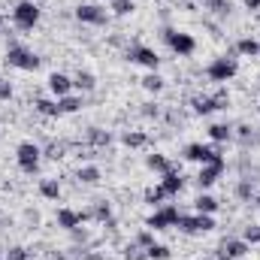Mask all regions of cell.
Returning a JSON list of instances; mask_svg holds the SVG:
<instances>
[{
	"label": "cell",
	"mask_w": 260,
	"mask_h": 260,
	"mask_svg": "<svg viewBox=\"0 0 260 260\" xmlns=\"http://www.w3.org/2000/svg\"><path fill=\"white\" fill-rule=\"evenodd\" d=\"M236 73H239V61H236V58H230V55H221V58H215L212 64L206 67V76H209L212 82H218V85L230 82Z\"/></svg>",
	"instance_id": "1"
},
{
	"label": "cell",
	"mask_w": 260,
	"mask_h": 260,
	"mask_svg": "<svg viewBox=\"0 0 260 260\" xmlns=\"http://www.w3.org/2000/svg\"><path fill=\"white\" fill-rule=\"evenodd\" d=\"M12 21H15V27H21V30H34V27L40 24V6H37L34 0H21V3H15V9H12Z\"/></svg>",
	"instance_id": "2"
},
{
	"label": "cell",
	"mask_w": 260,
	"mask_h": 260,
	"mask_svg": "<svg viewBox=\"0 0 260 260\" xmlns=\"http://www.w3.org/2000/svg\"><path fill=\"white\" fill-rule=\"evenodd\" d=\"M40 157H43V148L37 142H21L15 148V160H18L21 173H27V176H34L40 170Z\"/></svg>",
	"instance_id": "3"
},
{
	"label": "cell",
	"mask_w": 260,
	"mask_h": 260,
	"mask_svg": "<svg viewBox=\"0 0 260 260\" xmlns=\"http://www.w3.org/2000/svg\"><path fill=\"white\" fill-rule=\"evenodd\" d=\"M164 40H167V46H170L179 58H188V55H194L197 52V40L191 37V34H182V30L164 27Z\"/></svg>",
	"instance_id": "4"
},
{
	"label": "cell",
	"mask_w": 260,
	"mask_h": 260,
	"mask_svg": "<svg viewBox=\"0 0 260 260\" xmlns=\"http://www.w3.org/2000/svg\"><path fill=\"white\" fill-rule=\"evenodd\" d=\"M179 209L176 206H160V209H154L151 215H148V221H145V227L148 230H170V227H176L179 224Z\"/></svg>",
	"instance_id": "5"
},
{
	"label": "cell",
	"mask_w": 260,
	"mask_h": 260,
	"mask_svg": "<svg viewBox=\"0 0 260 260\" xmlns=\"http://www.w3.org/2000/svg\"><path fill=\"white\" fill-rule=\"evenodd\" d=\"M182 233H188V236H197V233H209V230H215V221H212V215H179V224H176Z\"/></svg>",
	"instance_id": "6"
},
{
	"label": "cell",
	"mask_w": 260,
	"mask_h": 260,
	"mask_svg": "<svg viewBox=\"0 0 260 260\" xmlns=\"http://www.w3.org/2000/svg\"><path fill=\"white\" fill-rule=\"evenodd\" d=\"M6 64L15 67V70H37L40 67V58L30 52V49H24V46H9L6 49Z\"/></svg>",
	"instance_id": "7"
},
{
	"label": "cell",
	"mask_w": 260,
	"mask_h": 260,
	"mask_svg": "<svg viewBox=\"0 0 260 260\" xmlns=\"http://www.w3.org/2000/svg\"><path fill=\"white\" fill-rule=\"evenodd\" d=\"M224 170H227V157H215V160L203 164L200 173H197V185H200V188H212V185L221 179Z\"/></svg>",
	"instance_id": "8"
},
{
	"label": "cell",
	"mask_w": 260,
	"mask_h": 260,
	"mask_svg": "<svg viewBox=\"0 0 260 260\" xmlns=\"http://www.w3.org/2000/svg\"><path fill=\"white\" fill-rule=\"evenodd\" d=\"M127 58L133 61V64L145 67L148 73H154V70L160 67V55H157L154 49H148V46H130V49H127Z\"/></svg>",
	"instance_id": "9"
},
{
	"label": "cell",
	"mask_w": 260,
	"mask_h": 260,
	"mask_svg": "<svg viewBox=\"0 0 260 260\" xmlns=\"http://www.w3.org/2000/svg\"><path fill=\"white\" fill-rule=\"evenodd\" d=\"M248 251H251V245L245 239H224L218 245V251H215V260H239V257H245Z\"/></svg>",
	"instance_id": "10"
},
{
	"label": "cell",
	"mask_w": 260,
	"mask_h": 260,
	"mask_svg": "<svg viewBox=\"0 0 260 260\" xmlns=\"http://www.w3.org/2000/svg\"><path fill=\"white\" fill-rule=\"evenodd\" d=\"M76 18H79L82 24H94V27H100V24L109 21L106 9H100V6H94V3H82V6H76Z\"/></svg>",
	"instance_id": "11"
},
{
	"label": "cell",
	"mask_w": 260,
	"mask_h": 260,
	"mask_svg": "<svg viewBox=\"0 0 260 260\" xmlns=\"http://www.w3.org/2000/svg\"><path fill=\"white\" fill-rule=\"evenodd\" d=\"M91 218V212H76V209H58V227L64 230H76Z\"/></svg>",
	"instance_id": "12"
},
{
	"label": "cell",
	"mask_w": 260,
	"mask_h": 260,
	"mask_svg": "<svg viewBox=\"0 0 260 260\" xmlns=\"http://www.w3.org/2000/svg\"><path fill=\"white\" fill-rule=\"evenodd\" d=\"M160 188L167 191V197H179V194H182V188H185V179H182V173H179V170H170V173H164V176H160Z\"/></svg>",
	"instance_id": "13"
},
{
	"label": "cell",
	"mask_w": 260,
	"mask_h": 260,
	"mask_svg": "<svg viewBox=\"0 0 260 260\" xmlns=\"http://www.w3.org/2000/svg\"><path fill=\"white\" fill-rule=\"evenodd\" d=\"M49 88H52V94L61 100V97H67V94L73 91V79H70L67 73H52V76H49Z\"/></svg>",
	"instance_id": "14"
},
{
	"label": "cell",
	"mask_w": 260,
	"mask_h": 260,
	"mask_svg": "<svg viewBox=\"0 0 260 260\" xmlns=\"http://www.w3.org/2000/svg\"><path fill=\"white\" fill-rule=\"evenodd\" d=\"M85 139L97 148V151H103V148H109V142H112V136H109V130H100V127H88L85 133Z\"/></svg>",
	"instance_id": "15"
},
{
	"label": "cell",
	"mask_w": 260,
	"mask_h": 260,
	"mask_svg": "<svg viewBox=\"0 0 260 260\" xmlns=\"http://www.w3.org/2000/svg\"><path fill=\"white\" fill-rule=\"evenodd\" d=\"M145 167H148L151 173H160V176H164V173H170V170H176V167L167 160V154H160V151L148 154V157H145Z\"/></svg>",
	"instance_id": "16"
},
{
	"label": "cell",
	"mask_w": 260,
	"mask_h": 260,
	"mask_svg": "<svg viewBox=\"0 0 260 260\" xmlns=\"http://www.w3.org/2000/svg\"><path fill=\"white\" fill-rule=\"evenodd\" d=\"M34 109H37L40 115H46V118H61V106H58L55 100L40 97V100H34Z\"/></svg>",
	"instance_id": "17"
},
{
	"label": "cell",
	"mask_w": 260,
	"mask_h": 260,
	"mask_svg": "<svg viewBox=\"0 0 260 260\" xmlns=\"http://www.w3.org/2000/svg\"><path fill=\"white\" fill-rule=\"evenodd\" d=\"M209 139L218 142V145H224V142L233 139V127L230 124H209Z\"/></svg>",
	"instance_id": "18"
},
{
	"label": "cell",
	"mask_w": 260,
	"mask_h": 260,
	"mask_svg": "<svg viewBox=\"0 0 260 260\" xmlns=\"http://www.w3.org/2000/svg\"><path fill=\"white\" fill-rule=\"evenodd\" d=\"M236 52H239L242 58H254V55H260V40H254V37H242V40L236 43Z\"/></svg>",
	"instance_id": "19"
},
{
	"label": "cell",
	"mask_w": 260,
	"mask_h": 260,
	"mask_svg": "<svg viewBox=\"0 0 260 260\" xmlns=\"http://www.w3.org/2000/svg\"><path fill=\"white\" fill-rule=\"evenodd\" d=\"M73 88H79V91H94V88H97V79H94V73H88V70H79V73L73 76Z\"/></svg>",
	"instance_id": "20"
},
{
	"label": "cell",
	"mask_w": 260,
	"mask_h": 260,
	"mask_svg": "<svg viewBox=\"0 0 260 260\" xmlns=\"http://www.w3.org/2000/svg\"><path fill=\"white\" fill-rule=\"evenodd\" d=\"M194 209L200 212V215H215V212H218V200H215L212 194H200L194 200Z\"/></svg>",
	"instance_id": "21"
},
{
	"label": "cell",
	"mask_w": 260,
	"mask_h": 260,
	"mask_svg": "<svg viewBox=\"0 0 260 260\" xmlns=\"http://www.w3.org/2000/svg\"><path fill=\"white\" fill-rule=\"evenodd\" d=\"M191 109H194L197 115H209V112H215V103H212V97L197 94V97H191Z\"/></svg>",
	"instance_id": "22"
},
{
	"label": "cell",
	"mask_w": 260,
	"mask_h": 260,
	"mask_svg": "<svg viewBox=\"0 0 260 260\" xmlns=\"http://www.w3.org/2000/svg\"><path fill=\"white\" fill-rule=\"evenodd\" d=\"M58 106H61V115H73V112H79L85 103H82V97H73V94H67L58 100Z\"/></svg>",
	"instance_id": "23"
},
{
	"label": "cell",
	"mask_w": 260,
	"mask_h": 260,
	"mask_svg": "<svg viewBox=\"0 0 260 260\" xmlns=\"http://www.w3.org/2000/svg\"><path fill=\"white\" fill-rule=\"evenodd\" d=\"M76 179H79L82 185H97V182H100V170H97V167H79Z\"/></svg>",
	"instance_id": "24"
},
{
	"label": "cell",
	"mask_w": 260,
	"mask_h": 260,
	"mask_svg": "<svg viewBox=\"0 0 260 260\" xmlns=\"http://www.w3.org/2000/svg\"><path fill=\"white\" fill-rule=\"evenodd\" d=\"M121 142H124L127 148H142V145L148 142V136H145L142 130H127V133L121 136Z\"/></svg>",
	"instance_id": "25"
},
{
	"label": "cell",
	"mask_w": 260,
	"mask_h": 260,
	"mask_svg": "<svg viewBox=\"0 0 260 260\" xmlns=\"http://www.w3.org/2000/svg\"><path fill=\"white\" fill-rule=\"evenodd\" d=\"M40 194L46 197V200H58V197H61L58 179H43V182H40Z\"/></svg>",
	"instance_id": "26"
},
{
	"label": "cell",
	"mask_w": 260,
	"mask_h": 260,
	"mask_svg": "<svg viewBox=\"0 0 260 260\" xmlns=\"http://www.w3.org/2000/svg\"><path fill=\"white\" fill-rule=\"evenodd\" d=\"M164 85H167V82L157 76V70H154V73H148V76L142 79V88H145V91H151V94H160V91H164Z\"/></svg>",
	"instance_id": "27"
},
{
	"label": "cell",
	"mask_w": 260,
	"mask_h": 260,
	"mask_svg": "<svg viewBox=\"0 0 260 260\" xmlns=\"http://www.w3.org/2000/svg\"><path fill=\"white\" fill-rule=\"evenodd\" d=\"M206 12H215V15H227L230 12V0H200Z\"/></svg>",
	"instance_id": "28"
},
{
	"label": "cell",
	"mask_w": 260,
	"mask_h": 260,
	"mask_svg": "<svg viewBox=\"0 0 260 260\" xmlns=\"http://www.w3.org/2000/svg\"><path fill=\"white\" fill-rule=\"evenodd\" d=\"M91 218H94V221H100V224H106V221L112 218V209H109V203H97V206L91 209Z\"/></svg>",
	"instance_id": "29"
},
{
	"label": "cell",
	"mask_w": 260,
	"mask_h": 260,
	"mask_svg": "<svg viewBox=\"0 0 260 260\" xmlns=\"http://www.w3.org/2000/svg\"><path fill=\"white\" fill-rule=\"evenodd\" d=\"M164 200H170V197H167V191H164L160 185H154V188L145 191V203H151V206H160Z\"/></svg>",
	"instance_id": "30"
},
{
	"label": "cell",
	"mask_w": 260,
	"mask_h": 260,
	"mask_svg": "<svg viewBox=\"0 0 260 260\" xmlns=\"http://www.w3.org/2000/svg\"><path fill=\"white\" fill-rule=\"evenodd\" d=\"M145 257L148 260H170V248L160 245V242H154L151 248H145Z\"/></svg>",
	"instance_id": "31"
},
{
	"label": "cell",
	"mask_w": 260,
	"mask_h": 260,
	"mask_svg": "<svg viewBox=\"0 0 260 260\" xmlns=\"http://www.w3.org/2000/svg\"><path fill=\"white\" fill-rule=\"evenodd\" d=\"M239 142H242V145H257V142H260V136L254 133V127L242 124V127H239Z\"/></svg>",
	"instance_id": "32"
},
{
	"label": "cell",
	"mask_w": 260,
	"mask_h": 260,
	"mask_svg": "<svg viewBox=\"0 0 260 260\" xmlns=\"http://www.w3.org/2000/svg\"><path fill=\"white\" fill-rule=\"evenodd\" d=\"M133 242H136L139 248H151V245H154V230H148V227H145V230H139Z\"/></svg>",
	"instance_id": "33"
},
{
	"label": "cell",
	"mask_w": 260,
	"mask_h": 260,
	"mask_svg": "<svg viewBox=\"0 0 260 260\" xmlns=\"http://www.w3.org/2000/svg\"><path fill=\"white\" fill-rule=\"evenodd\" d=\"M236 197H239V200H254V185H251V179H242V182L236 185Z\"/></svg>",
	"instance_id": "34"
},
{
	"label": "cell",
	"mask_w": 260,
	"mask_h": 260,
	"mask_svg": "<svg viewBox=\"0 0 260 260\" xmlns=\"http://www.w3.org/2000/svg\"><path fill=\"white\" fill-rule=\"evenodd\" d=\"M242 239H245L248 245H260V224H248V227L242 230Z\"/></svg>",
	"instance_id": "35"
},
{
	"label": "cell",
	"mask_w": 260,
	"mask_h": 260,
	"mask_svg": "<svg viewBox=\"0 0 260 260\" xmlns=\"http://www.w3.org/2000/svg\"><path fill=\"white\" fill-rule=\"evenodd\" d=\"M212 103H215V109H227V106H230V94H227V88H218V91L212 94Z\"/></svg>",
	"instance_id": "36"
},
{
	"label": "cell",
	"mask_w": 260,
	"mask_h": 260,
	"mask_svg": "<svg viewBox=\"0 0 260 260\" xmlns=\"http://www.w3.org/2000/svg\"><path fill=\"white\" fill-rule=\"evenodd\" d=\"M136 6H133V0H112V12L115 15H130Z\"/></svg>",
	"instance_id": "37"
},
{
	"label": "cell",
	"mask_w": 260,
	"mask_h": 260,
	"mask_svg": "<svg viewBox=\"0 0 260 260\" xmlns=\"http://www.w3.org/2000/svg\"><path fill=\"white\" fill-rule=\"evenodd\" d=\"M124 260H148V257H145V248H139L136 242H130L127 248H124Z\"/></svg>",
	"instance_id": "38"
},
{
	"label": "cell",
	"mask_w": 260,
	"mask_h": 260,
	"mask_svg": "<svg viewBox=\"0 0 260 260\" xmlns=\"http://www.w3.org/2000/svg\"><path fill=\"white\" fill-rule=\"evenodd\" d=\"M46 157H52V160L64 157V142H49L46 145Z\"/></svg>",
	"instance_id": "39"
},
{
	"label": "cell",
	"mask_w": 260,
	"mask_h": 260,
	"mask_svg": "<svg viewBox=\"0 0 260 260\" xmlns=\"http://www.w3.org/2000/svg\"><path fill=\"white\" fill-rule=\"evenodd\" d=\"M3 260H27V248H21V245H12L9 251H6V257Z\"/></svg>",
	"instance_id": "40"
},
{
	"label": "cell",
	"mask_w": 260,
	"mask_h": 260,
	"mask_svg": "<svg viewBox=\"0 0 260 260\" xmlns=\"http://www.w3.org/2000/svg\"><path fill=\"white\" fill-rule=\"evenodd\" d=\"M142 115H145V118H157V115H160L157 103H142Z\"/></svg>",
	"instance_id": "41"
},
{
	"label": "cell",
	"mask_w": 260,
	"mask_h": 260,
	"mask_svg": "<svg viewBox=\"0 0 260 260\" xmlns=\"http://www.w3.org/2000/svg\"><path fill=\"white\" fill-rule=\"evenodd\" d=\"M12 97V85L6 79H0V100H9Z\"/></svg>",
	"instance_id": "42"
},
{
	"label": "cell",
	"mask_w": 260,
	"mask_h": 260,
	"mask_svg": "<svg viewBox=\"0 0 260 260\" xmlns=\"http://www.w3.org/2000/svg\"><path fill=\"white\" fill-rule=\"evenodd\" d=\"M242 3H245V9H251V12L260 9V0H242Z\"/></svg>",
	"instance_id": "43"
},
{
	"label": "cell",
	"mask_w": 260,
	"mask_h": 260,
	"mask_svg": "<svg viewBox=\"0 0 260 260\" xmlns=\"http://www.w3.org/2000/svg\"><path fill=\"white\" fill-rule=\"evenodd\" d=\"M85 257H88V260H103L100 254H85Z\"/></svg>",
	"instance_id": "44"
},
{
	"label": "cell",
	"mask_w": 260,
	"mask_h": 260,
	"mask_svg": "<svg viewBox=\"0 0 260 260\" xmlns=\"http://www.w3.org/2000/svg\"><path fill=\"white\" fill-rule=\"evenodd\" d=\"M0 27H3V15H0Z\"/></svg>",
	"instance_id": "45"
},
{
	"label": "cell",
	"mask_w": 260,
	"mask_h": 260,
	"mask_svg": "<svg viewBox=\"0 0 260 260\" xmlns=\"http://www.w3.org/2000/svg\"><path fill=\"white\" fill-rule=\"evenodd\" d=\"M0 260H3V254H0Z\"/></svg>",
	"instance_id": "46"
},
{
	"label": "cell",
	"mask_w": 260,
	"mask_h": 260,
	"mask_svg": "<svg viewBox=\"0 0 260 260\" xmlns=\"http://www.w3.org/2000/svg\"><path fill=\"white\" fill-rule=\"evenodd\" d=\"M257 112H260V106H257Z\"/></svg>",
	"instance_id": "47"
},
{
	"label": "cell",
	"mask_w": 260,
	"mask_h": 260,
	"mask_svg": "<svg viewBox=\"0 0 260 260\" xmlns=\"http://www.w3.org/2000/svg\"><path fill=\"white\" fill-rule=\"evenodd\" d=\"M109 3H112V0H109Z\"/></svg>",
	"instance_id": "48"
}]
</instances>
